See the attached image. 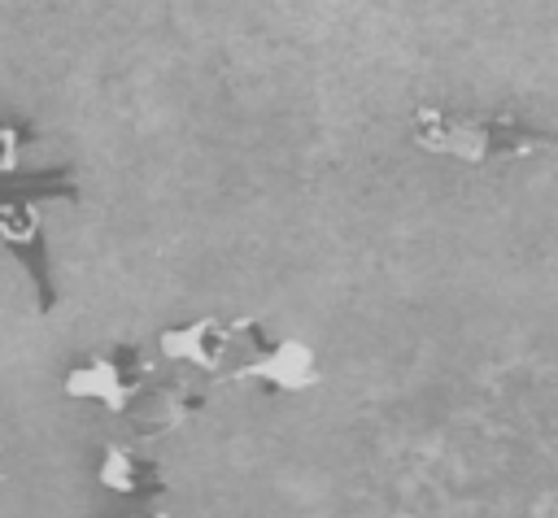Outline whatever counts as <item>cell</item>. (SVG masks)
Masks as SVG:
<instances>
[{
	"mask_svg": "<svg viewBox=\"0 0 558 518\" xmlns=\"http://www.w3.org/2000/svg\"><path fill=\"white\" fill-rule=\"evenodd\" d=\"M410 144L462 165H488L558 152V131H541L514 113H449L423 104L410 113Z\"/></svg>",
	"mask_w": 558,
	"mask_h": 518,
	"instance_id": "1",
	"label": "cell"
},
{
	"mask_svg": "<svg viewBox=\"0 0 558 518\" xmlns=\"http://www.w3.org/2000/svg\"><path fill=\"white\" fill-rule=\"evenodd\" d=\"M0 479H4V453H0Z\"/></svg>",
	"mask_w": 558,
	"mask_h": 518,
	"instance_id": "7",
	"label": "cell"
},
{
	"mask_svg": "<svg viewBox=\"0 0 558 518\" xmlns=\"http://www.w3.org/2000/svg\"><path fill=\"white\" fill-rule=\"evenodd\" d=\"M148 383H153V366L135 344H113L105 353H87L61 374V392L70 400H87L109 414H126Z\"/></svg>",
	"mask_w": 558,
	"mask_h": 518,
	"instance_id": "2",
	"label": "cell"
},
{
	"mask_svg": "<svg viewBox=\"0 0 558 518\" xmlns=\"http://www.w3.org/2000/svg\"><path fill=\"white\" fill-rule=\"evenodd\" d=\"M39 131L31 122H17V118H0V178L4 174H17V161L26 152V144H35Z\"/></svg>",
	"mask_w": 558,
	"mask_h": 518,
	"instance_id": "6",
	"label": "cell"
},
{
	"mask_svg": "<svg viewBox=\"0 0 558 518\" xmlns=\"http://www.w3.org/2000/svg\"><path fill=\"white\" fill-rule=\"evenodd\" d=\"M96 483L113 496L126 501H157L170 492V479L161 474V466L126 444H105L96 457Z\"/></svg>",
	"mask_w": 558,
	"mask_h": 518,
	"instance_id": "5",
	"label": "cell"
},
{
	"mask_svg": "<svg viewBox=\"0 0 558 518\" xmlns=\"http://www.w3.org/2000/svg\"><path fill=\"white\" fill-rule=\"evenodd\" d=\"M240 348V318L235 322H222V318H192L183 326H166L157 331V353L166 361H187V366H201V370H214L222 374L231 366V353Z\"/></svg>",
	"mask_w": 558,
	"mask_h": 518,
	"instance_id": "4",
	"label": "cell"
},
{
	"mask_svg": "<svg viewBox=\"0 0 558 518\" xmlns=\"http://www.w3.org/2000/svg\"><path fill=\"white\" fill-rule=\"evenodd\" d=\"M240 344H244V357H235L222 379H262L270 392H283V396L310 392L323 379L314 348L305 340L296 335L270 340L257 318H240Z\"/></svg>",
	"mask_w": 558,
	"mask_h": 518,
	"instance_id": "3",
	"label": "cell"
}]
</instances>
